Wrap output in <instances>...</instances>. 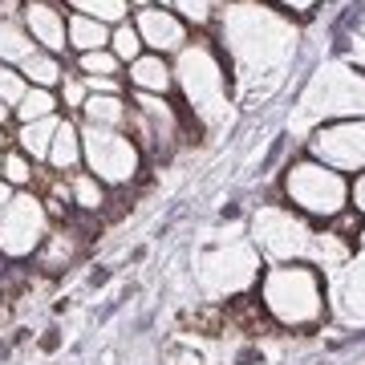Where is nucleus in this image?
<instances>
[{
    "instance_id": "obj_2",
    "label": "nucleus",
    "mask_w": 365,
    "mask_h": 365,
    "mask_svg": "<svg viewBox=\"0 0 365 365\" xmlns=\"http://www.w3.org/2000/svg\"><path fill=\"white\" fill-rule=\"evenodd\" d=\"M284 195L297 215L333 223L349 207V179L337 175L333 167H325V163H317V158H300L284 170Z\"/></svg>"
},
{
    "instance_id": "obj_8",
    "label": "nucleus",
    "mask_w": 365,
    "mask_h": 365,
    "mask_svg": "<svg viewBox=\"0 0 365 365\" xmlns=\"http://www.w3.org/2000/svg\"><path fill=\"white\" fill-rule=\"evenodd\" d=\"M21 25H25V33L33 37L37 49L57 53V57L69 49L66 45V13H61L57 0H25L21 4Z\"/></svg>"
},
{
    "instance_id": "obj_19",
    "label": "nucleus",
    "mask_w": 365,
    "mask_h": 365,
    "mask_svg": "<svg viewBox=\"0 0 365 365\" xmlns=\"http://www.w3.org/2000/svg\"><path fill=\"white\" fill-rule=\"evenodd\" d=\"M33 49L37 45L25 33L21 16H0V66H21Z\"/></svg>"
},
{
    "instance_id": "obj_25",
    "label": "nucleus",
    "mask_w": 365,
    "mask_h": 365,
    "mask_svg": "<svg viewBox=\"0 0 365 365\" xmlns=\"http://www.w3.org/2000/svg\"><path fill=\"white\" fill-rule=\"evenodd\" d=\"M25 90H29V81H25V73L16 66H0V102L9 106V110H16V102L25 98Z\"/></svg>"
},
{
    "instance_id": "obj_32",
    "label": "nucleus",
    "mask_w": 365,
    "mask_h": 365,
    "mask_svg": "<svg viewBox=\"0 0 365 365\" xmlns=\"http://www.w3.org/2000/svg\"><path fill=\"white\" fill-rule=\"evenodd\" d=\"M9 118H13V110H9V106L0 102V126H4V122H9Z\"/></svg>"
},
{
    "instance_id": "obj_12",
    "label": "nucleus",
    "mask_w": 365,
    "mask_h": 365,
    "mask_svg": "<svg viewBox=\"0 0 365 365\" xmlns=\"http://www.w3.org/2000/svg\"><path fill=\"white\" fill-rule=\"evenodd\" d=\"M126 81L134 86V93H163L175 86V73H170L167 57H158V53H143L138 61L126 66Z\"/></svg>"
},
{
    "instance_id": "obj_35",
    "label": "nucleus",
    "mask_w": 365,
    "mask_h": 365,
    "mask_svg": "<svg viewBox=\"0 0 365 365\" xmlns=\"http://www.w3.org/2000/svg\"><path fill=\"white\" fill-rule=\"evenodd\" d=\"M361 248H365V227H361Z\"/></svg>"
},
{
    "instance_id": "obj_29",
    "label": "nucleus",
    "mask_w": 365,
    "mask_h": 365,
    "mask_svg": "<svg viewBox=\"0 0 365 365\" xmlns=\"http://www.w3.org/2000/svg\"><path fill=\"white\" fill-rule=\"evenodd\" d=\"M349 207L357 211V215H365V170L349 182Z\"/></svg>"
},
{
    "instance_id": "obj_10",
    "label": "nucleus",
    "mask_w": 365,
    "mask_h": 365,
    "mask_svg": "<svg viewBox=\"0 0 365 365\" xmlns=\"http://www.w3.org/2000/svg\"><path fill=\"white\" fill-rule=\"evenodd\" d=\"M86 252V232H78V223L66 220L61 227H49V235L41 240V248L33 252L41 272H61L66 264H73Z\"/></svg>"
},
{
    "instance_id": "obj_21",
    "label": "nucleus",
    "mask_w": 365,
    "mask_h": 365,
    "mask_svg": "<svg viewBox=\"0 0 365 365\" xmlns=\"http://www.w3.org/2000/svg\"><path fill=\"white\" fill-rule=\"evenodd\" d=\"M69 9L81 16H93V21H102V25H122V21H130V4L126 0H69Z\"/></svg>"
},
{
    "instance_id": "obj_17",
    "label": "nucleus",
    "mask_w": 365,
    "mask_h": 365,
    "mask_svg": "<svg viewBox=\"0 0 365 365\" xmlns=\"http://www.w3.org/2000/svg\"><path fill=\"white\" fill-rule=\"evenodd\" d=\"M16 69H21L25 81H29V86H37V90H57L61 78L69 73V69L61 66V57H57V53H45V49H33Z\"/></svg>"
},
{
    "instance_id": "obj_6",
    "label": "nucleus",
    "mask_w": 365,
    "mask_h": 365,
    "mask_svg": "<svg viewBox=\"0 0 365 365\" xmlns=\"http://www.w3.org/2000/svg\"><path fill=\"white\" fill-rule=\"evenodd\" d=\"M49 215H45V203H41L37 191H16L13 203L0 215V256H13V260H25L41 248V240L49 235Z\"/></svg>"
},
{
    "instance_id": "obj_15",
    "label": "nucleus",
    "mask_w": 365,
    "mask_h": 365,
    "mask_svg": "<svg viewBox=\"0 0 365 365\" xmlns=\"http://www.w3.org/2000/svg\"><path fill=\"white\" fill-rule=\"evenodd\" d=\"M66 45L73 53H93V49H110V25L93 21V16L69 13L66 16Z\"/></svg>"
},
{
    "instance_id": "obj_9",
    "label": "nucleus",
    "mask_w": 365,
    "mask_h": 365,
    "mask_svg": "<svg viewBox=\"0 0 365 365\" xmlns=\"http://www.w3.org/2000/svg\"><path fill=\"white\" fill-rule=\"evenodd\" d=\"M134 29H138V37H143V49L158 53V57L179 53L182 45H187V25H182L170 9H143V13L134 16Z\"/></svg>"
},
{
    "instance_id": "obj_13",
    "label": "nucleus",
    "mask_w": 365,
    "mask_h": 365,
    "mask_svg": "<svg viewBox=\"0 0 365 365\" xmlns=\"http://www.w3.org/2000/svg\"><path fill=\"white\" fill-rule=\"evenodd\" d=\"M126 114H130V102L122 93H90L81 106V122L106 126V130H126Z\"/></svg>"
},
{
    "instance_id": "obj_27",
    "label": "nucleus",
    "mask_w": 365,
    "mask_h": 365,
    "mask_svg": "<svg viewBox=\"0 0 365 365\" xmlns=\"http://www.w3.org/2000/svg\"><path fill=\"white\" fill-rule=\"evenodd\" d=\"M57 90H61V93H57V102L66 106L69 114H81V106H86V98H90V90H86V81H81V73H66Z\"/></svg>"
},
{
    "instance_id": "obj_31",
    "label": "nucleus",
    "mask_w": 365,
    "mask_h": 365,
    "mask_svg": "<svg viewBox=\"0 0 365 365\" xmlns=\"http://www.w3.org/2000/svg\"><path fill=\"white\" fill-rule=\"evenodd\" d=\"M126 4H134V13H143V9H155L150 0H126Z\"/></svg>"
},
{
    "instance_id": "obj_28",
    "label": "nucleus",
    "mask_w": 365,
    "mask_h": 365,
    "mask_svg": "<svg viewBox=\"0 0 365 365\" xmlns=\"http://www.w3.org/2000/svg\"><path fill=\"white\" fill-rule=\"evenodd\" d=\"M90 93H122V78H81Z\"/></svg>"
},
{
    "instance_id": "obj_11",
    "label": "nucleus",
    "mask_w": 365,
    "mask_h": 365,
    "mask_svg": "<svg viewBox=\"0 0 365 365\" xmlns=\"http://www.w3.org/2000/svg\"><path fill=\"white\" fill-rule=\"evenodd\" d=\"M333 300H337V313L345 317V321H361L365 325V252L357 260L341 264Z\"/></svg>"
},
{
    "instance_id": "obj_30",
    "label": "nucleus",
    "mask_w": 365,
    "mask_h": 365,
    "mask_svg": "<svg viewBox=\"0 0 365 365\" xmlns=\"http://www.w3.org/2000/svg\"><path fill=\"white\" fill-rule=\"evenodd\" d=\"M13 195H16V191H13L4 179H0V215H4V207H9V203H13Z\"/></svg>"
},
{
    "instance_id": "obj_5",
    "label": "nucleus",
    "mask_w": 365,
    "mask_h": 365,
    "mask_svg": "<svg viewBox=\"0 0 365 365\" xmlns=\"http://www.w3.org/2000/svg\"><path fill=\"white\" fill-rule=\"evenodd\" d=\"M182 61H179V86L187 93V102L195 110V122L207 126L211 110H220L227 98V73L220 69V61L211 57L207 45H182Z\"/></svg>"
},
{
    "instance_id": "obj_14",
    "label": "nucleus",
    "mask_w": 365,
    "mask_h": 365,
    "mask_svg": "<svg viewBox=\"0 0 365 365\" xmlns=\"http://www.w3.org/2000/svg\"><path fill=\"white\" fill-rule=\"evenodd\" d=\"M45 167L61 170V175H69V170L81 167V130L69 122V118L57 122V134H53V143H49V158H45Z\"/></svg>"
},
{
    "instance_id": "obj_18",
    "label": "nucleus",
    "mask_w": 365,
    "mask_h": 365,
    "mask_svg": "<svg viewBox=\"0 0 365 365\" xmlns=\"http://www.w3.org/2000/svg\"><path fill=\"white\" fill-rule=\"evenodd\" d=\"M57 122H61V118L21 122V130H16V150H21V155H29L33 163H45V158H49V143H53V134H57Z\"/></svg>"
},
{
    "instance_id": "obj_1",
    "label": "nucleus",
    "mask_w": 365,
    "mask_h": 365,
    "mask_svg": "<svg viewBox=\"0 0 365 365\" xmlns=\"http://www.w3.org/2000/svg\"><path fill=\"white\" fill-rule=\"evenodd\" d=\"M260 309L284 329H313L325 321V280L313 264H272L260 276Z\"/></svg>"
},
{
    "instance_id": "obj_16",
    "label": "nucleus",
    "mask_w": 365,
    "mask_h": 365,
    "mask_svg": "<svg viewBox=\"0 0 365 365\" xmlns=\"http://www.w3.org/2000/svg\"><path fill=\"white\" fill-rule=\"evenodd\" d=\"M69 203L86 215H102L110 203V187L98 182L90 170H69Z\"/></svg>"
},
{
    "instance_id": "obj_36",
    "label": "nucleus",
    "mask_w": 365,
    "mask_h": 365,
    "mask_svg": "<svg viewBox=\"0 0 365 365\" xmlns=\"http://www.w3.org/2000/svg\"><path fill=\"white\" fill-rule=\"evenodd\" d=\"M0 167H4V150H0Z\"/></svg>"
},
{
    "instance_id": "obj_23",
    "label": "nucleus",
    "mask_w": 365,
    "mask_h": 365,
    "mask_svg": "<svg viewBox=\"0 0 365 365\" xmlns=\"http://www.w3.org/2000/svg\"><path fill=\"white\" fill-rule=\"evenodd\" d=\"M78 73L81 78H118L122 61L110 49H93V53H78Z\"/></svg>"
},
{
    "instance_id": "obj_24",
    "label": "nucleus",
    "mask_w": 365,
    "mask_h": 365,
    "mask_svg": "<svg viewBox=\"0 0 365 365\" xmlns=\"http://www.w3.org/2000/svg\"><path fill=\"white\" fill-rule=\"evenodd\" d=\"M33 175H37V167H33V158L21 155V150H4V167H0V179L9 182V187H33Z\"/></svg>"
},
{
    "instance_id": "obj_7",
    "label": "nucleus",
    "mask_w": 365,
    "mask_h": 365,
    "mask_svg": "<svg viewBox=\"0 0 365 365\" xmlns=\"http://www.w3.org/2000/svg\"><path fill=\"white\" fill-rule=\"evenodd\" d=\"M317 163L333 167L337 175H349L365 170V122H341V126H329V130L317 134L313 143Z\"/></svg>"
},
{
    "instance_id": "obj_4",
    "label": "nucleus",
    "mask_w": 365,
    "mask_h": 365,
    "mask_svg": "<svg viewBox=\"0 0 365 365\" xmlns=\"http://www.w3.org/2000/svg\"><path fill=\"white\" fill-rule=\"evenodd\" d=\"M256 244L272 264H313L317 232L288 207H264L256 215Z\"/></svg>"
},
{
    "instance_id": "obj_33",
    "label": "nucleus",
    "mask_w": 365,
    "mask_h": 365,
    "mask_svg": "<svg viewBox=\"0 0 365 365\" xmlns=\"http://www.w3.org/2000/svg\"><path fill=\"white\" fill-rule=\"evenodd\" d=\"M150 4H158V9H170V0H150Z\"/></svg>"
},
{
    "instance_id": "obj_26",
    "label": "nucleus",
    "mask_w": 365,
    "mask_h": 365,
    "mask_svg": "<svg viewBox=\"0 0 365 365\" xmlns=\"http://www.w3.org/2000/svg\"><path fill=\"white\" fill-rule=\"evenodd\" d=\"M170 9H175V16H179L182 25H207L211 13H215V0H170Z\"/></svg>"
},
{
    "instance_id": "obj_22",
    "label": "nucleus",
    "mask_w": 365,
    "mask_h": 365,
    "mask_svg": "<svg viewBox=\"0 0 365 365\" xmlns=\"http://www.w3.org/2000/svg\"><path fill=\"white\" fill-rule=\"evenodd\" d=\"M110 53H114L122 66H130V61H138L143 57V37H138V29H134V21H122V25L110 29Z\"/></svg>"
},
{
    "instance_id": "obj_20",
    "label": "nucleus",
    "mask_w": 365,
    "mask_h": 365,
    "mask_svg": "<svg viewBox=\"0 0 365 365\" xmlns=\"http://www.w3.org/2000/svg\"><path fill=\"white\" fill-rule=\"evenodd\" d=\"M57 110H61L57 93H53V90H37V86H29L25 98L16 102L13 118H16V122H41V118H57Z\"/></svg>"
},
{
    "instance_id": "obj_3",
    "label": "nucleus",
    "mask_w": 365,
    "mask_h": 365,
    "mask_svg": "<svg viewBox=\"0 0 365 365\" xmlns=\"http://www.w3.org/2000/svg\"><path fill=\"white\" fill-rule=\"evenodd\" d=\"M81 163L106 187H130L143 170V150L126 130L81 126Z\"/></svg>"
},
{
    "instance_id": "obj_34",
    "label": "nucleus",
    "mask_w": 365,
    "mask_h": 365,
    "mask_svg": "<svg viewBox=\"0 0 365 365\" xmlns=\"http://www.w3.org/2000/svg\"><path fill=\"white\" fill-rule=\"evenodd\" d=\"M4 143H9V134H4V126H0V146H4Z\"/></svg>"
}]
</instances>
